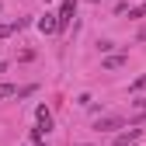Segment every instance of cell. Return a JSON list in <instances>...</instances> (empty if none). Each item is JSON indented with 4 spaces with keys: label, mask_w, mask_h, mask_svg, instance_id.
Returning a JSON list of instances; mask_svg holds the SVG:
<instances>
[{
    "label": "cell",
    "mask_w": 146,
    "mask_h": 146,
    "mask_svg": "<svg viewBox=\"0 0 146 146\" xmlns=\"http://www.w3.org/2000/svg\"><path fill=\"white\" fill-rule=\"evenodd\" d=\"M73 14H77V0H63V4H59V31H66L70 28V21H73Z\"/></svg>",
    "instance_id": "cell-1"
},
{
    "label": "cell",
    "mask_w": 146,
    "mask_h": 146,
    "mask_svg": "<svg viewBox=\"0 0 146 146\" xmlns=\"http://www.w3.org/2000/svg\"><path fill=\"white\" fill-rule=\"evenodd\" d=\"M122 125H125L122 115H104V118L94 122V129H98V132H115V129H122Z\"/></svg>",
    "instance_id": "cell-2"
},
{
    "label": "cell",
    "mask_w": 146,
    "mask_h": 146,
    "mask_svg": "<svg viewBox=\"0 0 146 146\" xmlns=\"http://www.w3.org/2000/svg\"><path fill=\"white\" fill-rule=\"evenodd\" d=\"M38 31H42V35L59 31V17H56V14H42V17H38Z\"/></svg>",
    "instance_id": "cell-3"
},
{
    "label": "cell",
    "mask_w": 146,
    "mask_h": 146,
    "mask_svg": "<svg viewBox=\"0 0 146 146\" xmlns=\"http://www.w3.org/2000/svg\"><path fill=\"white\" fill-rule=\"evenodd\" d=\"M35 118H38V129H42V132H52V111H49L45 104L35 111Z\"/></svg>",
    "instance_id": "cell-4"
},
{
    "label": "cell",
    "mask_w": 146,
    "mask_h": 146,
    "mask_svg": "<svg viewBox=\"0 0 146 146\" xmlns=\"http://www.w3.org/2000/svg\"><path fill=\"white\" fill-rule=\"evenodd\" d=\"M125 63H129V56H122V52H115V56H104V63H101V66H104V70H122Z\"/></svg>",
    "instance_id": "cell-5"
},
{
    "label": "cell",
    "mask_w": 146,
    "mask_h": 146,
    "mask_svg": "<svg viewBox=\"0 0 146 146\" xmlns=\"http://www.w3.org/2000/svg\"><path fill=\"white\" fill-rule=\"evenodd\" d=\"M139 136H143L139 129H129V132H118V136H115V146H132V143H136Z\"/></svg>",
    "instance_id": "cell-6"
},
{
    "label": "cell",
    "mask_w": 146,
    "mask_h": 146,
    "mask_svg": "<svg viewBox=\"0 0 146 146\" xmlns=\"http://www.w3.org/2000/svg\"><path fill=\"white\" fill-rule=\"evenodd\" d=\"M4 98H17V87L14 84H0V101Z\"/></svg>",
    "instance_id": "cell-7"
},
{
    "label": "cell",
    "mask_w": 146,
    "mask_h": 146,
    "mask_svg": "<svg viewBox=\"0 0 146 146\" xmlns=\"http://www.w3.org/2000/svg\"><path fill=\"white\" fill-rule=\"evenodd\" d=\"M35 90H38V87H35V84H25V87H17V98H31V94H35Z\"/></svg>",
    "instance_id": "cell-8"
},
{
    "label": "cell",
    "mask_w": 146,
    "mask_h": 146,
    "mask_svg": "<svg viewBox=\"0 0 146 146\" xmlns=\"http://www.w3.org/2000/svg\"><path fill=\"white\" fill-rule=\"evenodd\" d=\"M129 17H146V4H136V7H129Z\"/></svg>",
    "instance_id": "cell-9"
},
{
    "label": "cell",
    "mask_w": 146,
    "mask_h": 146,
    "mask_svg": "<svg viewBox=\"0 0 146 146\" xmlns=\"http://www.w3.org/2000/svg\"><path fill=\"white\" fill-rule=\"evenodd\" d=\"M14 31H17V28H14V21H11V25H0V38H11Z\"/></svg>",
    "instance_id": "cell-10"
},
{
    "label": "cell",
    "mask_w": 146,
    "mask_h": 146,
    "mask_svg": "<svg viewBox=\"0 0 146 146\" xmlns=\"http://www.w3.org/2000/svg\"><path fill=\"white\" fill-rule=\"evenodd\" d=\"M143 87H146V73H143V77H139V80H136V84H132L129 90H143Z\"/></svg>",
    "instance_id": "cell-11"
},
{
    "label": "cell",
    "mask_w": 146,
    "mask_h": 146,
    "mask_svg": "<svg viewBox=\"0 0 146 146\" xmlns=\"http://www.w3.org/2000/svg\"><path fill=\"white\" fill-rule=\"evenodd\" d=\"M136 38H139V42H146V28H143V31H139V35H136Z\"/></svg>",
    "instance_id": "cell-12"
},
{
    "label": "cell",
    "mask_w": 146,
    "mask_h": 146,
    "mask_svg": "<svg viewBox=\"0 0 146 146\" xmlns=\"http://www.w3.org/2000/svg\"><path fill=\"white\" fill-rule=\"evenodd\" d=\"M136 104H139V108H146V98H139V101H136Z\"/></svg>",
    "instance_id": "cell-13"
},
{
    "label": "cell",
    "mask_w": 146,
    "mask_h": 146,
    "mask_svg": "<svg viewBox=\"0 0 146 146\" xmlns=\"http://www.w3.org/2000/svg\"><path fill=\"white\" fill-rule=\"evenodd\" d=\"M4 70H7V63H4V59H0V73H4Z\"/></svg>",
    "instance_id": "cell-14"
},
{
    "label": "cell",
    "mask_w": 146,
    "mask_h": 146,
    "mask_svg": "<svg viewBox=\"0 0 146 146\" xmlns=\"http://www.w3.org/2000/svg\"><path fill=\"white\" fill-rule=\"evenodd\" d=\"M77 146H90V143H77Z\"/></svg>",
    "instance_id": "cell-15"
},
{
    "label": "cell",
    "mask_w": 146,
    "mask_h": 146,
    "mask_svg": "<svg viewBox=\"0 0 146 146\" xmlns=\"http://www.w3.org/2000/svg\"><path fill=\"white\" fill-rule=\"evenodd\" d=\"M38 146H49V143H42V139H38Z\"/></svg>",
    "instance_id": "cell-16"
}]
</instances>
